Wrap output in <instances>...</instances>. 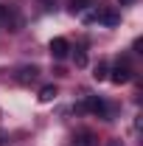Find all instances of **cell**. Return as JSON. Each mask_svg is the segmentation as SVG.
I'll return each instance as SVG.
<instances>
[{"label": "cell", "instance_id": "6da1fadb", "mask_svg": "<svg viewBox=\"0 0 143 146\" xmlns=\"http://www.w3.org/2000/svg\"><path fill=\"white\" fill-rule=\"evenodd\" d=\"M132 73H135V70H132V65H129L126 59H118V62L112 65V70L107 73V79H112L115 84H126V82L132 79Z\"/></svg>", "mask_w": 143, "mask_h": 146}, {"label": "cell", "instance_id": "7a4b0ae2", "mask_svg": "<svg viewBox=\"0 0 143 146\" xmlns=\"http://www.w3.org/2000/svg\"><path fill=\"white\" fill-rule=\"evenodd\" d=\"M20 25H23V17H20L17 6H3V28L20 31Z\"/></svg>", "mask_w": 143, "mask_h": 146}, {"label": "cell", "instance_id": "3957f363", "mask_svg": "<svg viewBox=\"0 0 143 146\" xmlns=\"http://www.w3.org/2000/svg\"><path fill=\"white\" fill-rule=\"evenodd\" d=\"M48 51H51L54 59H65V56L70 54V42H68L65 36H54V39H51V45H48Z\"/></svg>", "mask_w": 143, "mask_h": 146}, {"label": "cell", "instance_id": "277c9868", "mask_svg": "<svg viewBox=\"0 0 143 146\" xmlns=\"http://www.w3.org/2000/svg\"><path fill=\"white\" fill-rule=\"evenodd\" d=\"M84 107H87L90 112H93V115H98V118H109V110H107V104H104L101 98H95V96H90Z\"/></svg>", "mask_w": 143, "mask_h": 146}, {"label": "cell", "instance_id": "5b68a950", "mask_svg": "<svg viewBox=\"0 0 143 146\" xmlns=\"http://www.w3.org/2000/svg\"><path fill=\"white\" fill-rule=\"evenodd\" d=\"M73 141H76V146H98V143H95V135H93V132H79Z\"/></svg>", "mask_w": 143, "mask_h": 146}, {"label": "cell", "instance_id": "8992f818", "mask_svg": "<svg viewBox=\"0 0 143 146\" xmlns=\"http://www.w3.org/2000/svg\"><path fill=\"white\" fill-rule=\"evenodd\" d=\"M95 20L104 23V25H118V14H115V11H98Z\"/></svg>", "mask_w": 143, "mask_h": 146}, {"label": "cell", "instance_id": "52a82bcc", "mask_svg": "<svg viewBox=\"0 0 143 146\" xmlns=\"http://www.w3.org/2000/svg\"><path fill=\"white\" fill-rule=\"evenodd\" d=\"M54 98H56V87L54 84H45V87L39 90V101H42V104H48V101H54Z\"/></svg>", "mask_w": 143, "mask_h": 146}, {"label": "cell", "instance_id": "ba28073f", "mask_svg": "<svg viewBox=\"0 0 143 146\" xmlns=\"http://www.w3.org/2000/svg\"><path fill=\"white\" fill-rule=\"evenodd\" d=\"M36 73H39V70H36L34 65H31V68H23V70H20V82H34Z\"/></svg>", "mask_w": 143, "mask_h": 146}, {"label": "cell", "instance_id": "9c48e42d", "mask_svg": "<svg viewBox=\"0 0 143 146\" xmlns=\"http://www.w3.org/2000/svg\"><path fill=\"white\" fill-rule=\"evenodd\" d=\"M107 73H109L107 62H98V65H95V73H93V76H95V82H104V79H107Z\"/></svg>", "mask_w": 143, "mask_h": 146}, {"label": "cell", "instance_id": "30bf717a", "mask_svg": "<svg viewBox=\"0 0 143 146\" xmlns=\"http://www.w3.org/2000/svg\"><path fill=\"white\" fill-rule=\"evenodd\" d=\"M90 3H93V0H70V11H73V14H79V11L87 9Z\"/></svg>", "mask_w": 143, "mask_h": 146}, {"label": "cell", "instance_id": "8fae6325", "mask_svg": "<svg viewBox=\"0 0 143 146\" xmlns=\"http://www.w3.org/2000/svg\"><path fill=\"white\" fill-rule=\"evenodd\" d=\"M73 59H76V65H79V68H84V65H87V54H84L81 48H76V54H73Z\"/></svg>", "mask_w": 143, "mask_h": 146}, {"label": "cell", "instance_id": "7c38bea8", "mask_svg": "<svg viewBox=\"0 0 143 146\" xmlns=\"http://www.w3.org/2000/svg\"><path fill=\"white\" fill-rule=\"evenodd\" d=\"M6 141H9V135H6V132H0V146L6 143Z\"/></svg>", "mask_w": 143, "mask_h": 146}, {"label": "cell", "instance_id": "4fadbf2b", "mask_svg": "<svg viewBox=\"0 0 143 146\" xmlns=\"http://www.w3.org/2000/svg\"><path fill=\"white\" fill-rule=\"evenodd\" d=\"M107 146H124V143H121V141H109Z\"/></svg>", "mask_w": 143, "mask_h": 146}, {"label": "cell", "instance_id": "5bb4252c", "mask_svg": "<svg viewBox=\"0 0 143 146\" xmlns=\"http://www.w3.org/2000/svg\"><path fill=\"white\" fill-rule=\"evenodd\" d=\"M118 3H121V6H129V3H135V0H118Z\"/></svg>", "mask_w": 143, "mask_h": 146}, {"label": "cell", "instance_id": "9a60e30c", "mask_svg": "<svg viewBox=\"0 0 143 146\" xmlns=\"http://www.w3.org/2000/svg\"><path fill=\"white\" fill-rule=\"evenodd\" d=\"M0 28H3V6H0Z\"/></svg>", "mask_w": 143, "mask_h": 146}]
</instances>
